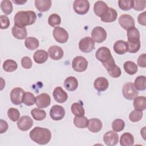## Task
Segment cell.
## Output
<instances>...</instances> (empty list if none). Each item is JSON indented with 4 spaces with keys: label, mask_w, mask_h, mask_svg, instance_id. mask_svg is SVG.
<instances>
[{
    "label": "cell",
    "mask_w": 146,
    "mask_h": 146,
    "mask_svg": "<svg viewBox=\"0 0 146 146\" xmlns=\"http://www.w3.org/2000/svg\"><path fill=\"white\" fill-rule=\"evenodd\" d=\"M30 139L40 145H45L49 143L51 139V131L46 128L35 127L29 133Z\"/></svg>",
    "instance_id": "1"
},
{
    "label": "cell",
    "mask_w": 146,
    "mask_h": 146,
    "mask_svg": "<svg viewBox=\"0 0 146 146\" xmlns=\"http://www.w3.org/2000/svg\"><path fill=\"white\" fill-rule=\"evenodd\" d=\"M15 26L23 27L33 25L36 19V15L33 11H19L14 16Z\"/></svg>",
    "instance_id": "2"
},
{
    "label": "cell",
    "mask_w": 146,
    "mask_h": 146,
    "mask_svg": "<svg viewBox=\"0 0 146 146\" xmlns=\"http://www.w3.org/2000/svg\"><path fill=\"white\" fill-rule=\"evenodd\" d=\"M127 35L128 46V51L130 53L137 52L140 48V35L139 30L135 27H132L127 30Z\"/></svg>",
    "instance_id": "3"
},
{
    "label": "cell",
    "mask_w": 146,
    "mask_h": 146,
    "mask_svg": "<svg viewBox=\"0 0 146 146\" xmlns=\"http://www.w3.org/2000/svg\"><path fill=\"white\" fill-rule=\"evenodd\" d=\"M123 96L128 100H133L138 95V91L135 88L133 83H126L122 88Z\"/></svg>",
    "instance_id": "4"
},
{
    "label": "cell",
    "mask_w": 146,
    "mask_h": 146,
    "mask_svg": "<svg viewBox=\"0 0 146 146\" xmlns=\"http://www.w3.org/2000/svg\"><path fill=\"white\" fill-rule=\"evenodd\" d=\"M88 66V61L82 56H78L74 58L72 62V67L76 72H83Z\"/></svg>",
    "instance_id": "5"
},
{
    "label": "cell",
    "mask_w": 146,
    "mask_h": 146,
    "mask_svg": "<svg viewBox=\"0 0 146 146\" xmlns=\"http://www.w3.org/2000/svg\"><path fill=\"white\" fill-rule=\"evenodd\" d=\"M73 8L78 14L84 15L90 9V3L87 0H75L73 3Z\"/></svg>",
    "instance_id": "6"
},
{
    "label": "cell",
    "mask_w": 146,
    "mask_h": 146,
    "mask_svg": "<svg viewBox=\"0 0 146 146\" xmlns=\"http://www.w3.org/2000/svg\"><path fill=\"white\" fill-rule=\"evenodd\" d=\"M91 37L94 42L102 43L107 38L106 31L101 26H96L92 30Z\"/></svg>",
    "instance_id": "7"
},
{
    "label": "cell",
    "mask_w": 146,
    "mask_h": 146,
    "mask_svg": "<svg viewBox=\"0 0 146 146\" xmlns=\"http://www.w3.org/2000/svg\"><path fill=\"white\" fill-rule=\"evenodd\" d=\"M52 34L55 40L60 43H64L68 40V33L61 27H55L53 30Z\"/></svg>",
    "instance_id": "8"
},
{
    "label": "cell",
    "mask_w": 146,
    "mask_h": 146,
    "mask_svg": "<svg viewBox=\"0 0 146 146\" xmlns=\"http://www.w3.org/2000/svg\"><path fill=\"white\" fill-rule=\"evenodd\" d=\"M79 48L83 52H90L95 48V42L90 37H85L79 41Z\"/></svg>",
    "instance_id": "9"
},
{
    "label": "cell",
    "mask_w": 146,
    "mask_h": 146,
    "mask_svg": "<svg viewBox=\"0 0 146 146\" xmlns=\"http://www.w3.org/2000/svg\"><path fill=\"white\" fill-rule=\"evenodd\" d=\"M25 91L20 87L13 88L10 94V100L14 105H20L22 103V99L25 94Z\"/></svg>",
    "instance_id": "10"
},
{
    "label": "cell",
    "mask_w": 146,
    "mask_h": 146,
    "mask_svg": "<svg viewBox=\"0 0 146 146\" xmlns=\"http://www.w3.org/2000/svg\"><path fill=\"white\" fill-rule=\"evenodd\" d=\"M95 56L96 59L102 63L107 62L113 57L110 49L106 47H101L99 48L96 52Z\"/></svg>",
    "instance_id": "11"
},
{
    "label": "cell",
    "mask_w": 146,
    "mask_h": 146,
    "mask_svg": "<svg viewBox=\"0 0 146 146\" xmlns=\"http://www.w3.org/2000/svg\"><path fill=\"white\" fill-rule=\"evenodd\" d=\"M121 27L125 30L135 27V21L132 16L128 14H123L120 15L118 20Z\"/></svg>",
    "instance_id": "12"
},
{
    "label": "cell",
    "mask_w": 146,
    "mask_h": 146,
    "mask_svg": "<svg viewBox=\"0 0 146 146\" xmlns=\"http://www.w3.org/2000/svg\"><path fill=\"white\" fill-rule=\"evenodd\" d=\"M50 116L54 120H60L65 116V110L62 106L54 105L50 110Z\"/></svg>",
    "instance_id": "13"
},
{
    "label": "cell",
    "mask_w": 146,
    "mask_h": 146,
    "mask_svg": "<svg viewBox=\"0 0 146 146\" xmlns=\"http://www.w3.org/2000/svg\"><path fill=\"white\" fill-rule=\"evenodd\" d=\"M17 125L21 131H26L33 125V120L29 116H23L18 120Z\"/></svg>",
    "instance_id": "14"
},
{
    "label": "cell",
    "mask_w": 146,
    "mask_h": 146,
    "mask_svg": "<svg viewBox=\"0 0 146 146\" xmlns=\"http://www.w3.org/2000/svg\"><path fill=\"white\" fill-rule=\"evenodd\" d=\"M103 141L107 145H115L118 143L119 135L114 131H109L104 135Z\"/></svg>",
    "instance_id": "15"
},
{
    "label": "cell",
    "mask_w": 146,
    "mask_h": 146,
    "mask_svg": "<svg viewBox=\"0 0 146 146\" xmlns=\"http://www.w3.org/2000/svg\"><path fill=\"white\" fill-rule=\"evenodd\" d=\"M51 98L48 94L46 93H42L36 98L35 104L39 108H46L50 104Z\"/></svg>",
    "instance_id": "16"
},
{
    "label": "cell",
    "mask_w": 146,
    "mask_h": 146,
    "mask_svg": "<svg viewBox=\"0 0 146 146\" xmlns=\"http://www.w3.org/2000/svg\"><path fill=\"white\" fill-rule=\"evenodd\" d=\"M48 54L52 60H58L62 58L64 52L60 47L58 46H52L48 50Z\"/></svg>",
    "instance_id": "17"
},
{
    "label": "cell",
    "mask_w": 146,
    "mask_h": 146,
    "mask_svg": "<svg viewBox=\"0 0 146 146\" xmlns=\"http://www.w3.org/2000/svg\"><path fill=\"white\" fill-rule=\"evenodd\" d=\"M53 96L55 100L59 103H64L68 99V95L67 92L60 87H56L54 90Z\"/></svg>",
    "instance_id": "18"
},
{
    "label": "cell",
    "mask_w": 146,
    "mask_h": 146,
    "mask_svg": "<svg viewBox=\"0 0 146 146\" xmlns=\"http://www.w3.org/2000/svg\"><path fill=\"white\" fill-rule=\"evenodd\" d=\"M108 6L106 3L102 1H96L94 6V11L95 14L101 17L103 16L108 10Z\"/></svg>",
    "instance_id": "19"
},
{
    "label": "cell",
    "mask_w": 146,
    "mask_h": 146,
    "mask_svg": "<svg viewBox=\"0 0 146 146\" xmlns=\"http://www.w3.org/2000/svg\"><path fill=\"white\" fill-rule=\"evenodd\" d=\"M117 17V13L116 10L112 7H108L107 12L100 17L102 22L105 23L112 22L116 21Z\"/></svg>",
    "instance_id": "20"
},
{
    "label": "cell",
    "mask_w": 146,
    "mask_h": 146,
    "mask_svg": "<svg viewBox=\"0 0 146 146\" xmlns=\"http://www.w3.org/2000/svg\"><path fill=\"white\" fill-rule=\"evenodd\" d=\"M103 127L102 122L98 118H92L88 120V129L90 131L93 133L99 132Z\"/></svg>",
    "instance_id": "21"
},
{
    "label": "cell",
    "mask_w": 146,
    "mask_h": 146,
    "mask_svg": "<svg viewBox=\"0 0 146 146\" xmlns=\"http://www.w3.org/2000/svg\"><path fill=\"white\" fill-rule=\"evenodd\" d=\"M113 48L116 54L119 55H123L128 51V46L127 42L123 40H119L114 43Z\"/></svg>",
    "instance_id": "22"
},
{
    "label": "cell",
    "mask_w": 146,
    "mask_h": 146,
    "mask_svg": "<svg viewBox=\"0 0 146 146\" xmlns=\"http://www.w3.org/2000/svg\"><path fill=\"white\" fill-rule=\"evenodd\" d=\"M109 86L108 80L104 77H99L96 78L94 83L95 88L98 91H104L106 90Z\"/></svg>",
    "instance_id": "23"
},
{
    "label": "cell",
    "mask_w": 146,
    "mask_h": 146,
    "mask_svg": "<svg viewBox=\"0 0 146 146\" xmlns=\"http://www.w3.org/2000/svg\"><path fill=\"white\" fill-rule=\"evenodd\" d=\"M11 33L14 37L18 39H25L27 35V30L25 27H20L15 25L12 27Z\"/></svg>",
    "instance_id": "24"
},
{
    "label": "cell",
    "mask_w": 146,
    "mask_h": 146,
    "mask_svg": "<svg viewBox=\"0 0 146 146\" xmlns=\"http://www.w3.org/2000/svg\"><path fill=\"white\" fill-rule=\"evenodd\" d=\"M48 54L43 50H36L33 55V58L35 63L38 64H42L48 59Z\"/></svg>",
    "instance_id": "25"
},
{
    "label": "cell",
    "mask_w": 146,
    "mask_h": 146,
    "mask_svg": "<svg viewBox=\"0 0 146 146\" xmlns=\"http://www.w3.org/2000/svg\"><path fill=\"white\" fill-rule=\"evenodd\" d=\"M63 85L67 90L74 91L78 88V82L74 76H68L65 79Z\"/></svg>",
    "instance_id": "26"
},
{
    "label": "cell",
    "mask_w": 146,
    "mask_h": 146,
    "mask_svg": "<svg viewBox=\"0 0 146 146\" xmlns=\"http://www.w3.org/2000/svg\"><path fill=\"white\" fill-rule=\"evenodd\" d=\"M52 2L50 0H35V6L40 12L48 11L51 7Z\"/></svg>",
    "instance_id": "27"
},
{
    "label": "cell",
    "mask_w": 146,
    "mask_h": 146,
    "mask_svg": "<svg viewBox=\"0 0 146 146\" xmlns=\"http://www.w3.org/2000/svg\"><path fill=\"white\" fill-rule=\"evenodd\" d=\"M134 142L133 136L128 132L124 133L120 139V144L122 146H132Z\"/></svg>",
    "instance_id": "28"
},
{
    "label": "cell",
    "mask_w": 146,
    "mask_h": 146,
    "mask_svg": "<svg viewBox=\"0 0 146 146\" xmlns=\"http://www.w3.org/2000/svg\"><path fill=\"white\" fill-rule=\"evenodd\" d=\"M133 107L135 110L144 111L146 108V98L145 96H137L133 100Z\"/></svg>",
    "instance_id": "29"
},
{
    "label": "cell",
    "mask_w": 146,
    "mask_h": 146,
    "mask_svg": "<svg viewBox=\"0 0 146 146\" xmlns=\"http://www.w3.org/2000/svg\"><path fill=\"white\" fill-rule=\"evenodd\" d=\"M124 71L129 75L135 74L138 70L137 64L132 61H127L123 65Z\"/></svg>",
    "instance_id": "30"
},
{
    "label": "cell",
    "mask_w": 146,
    "mask_h": 146,
    "mask_svg": "<svg viewBox=\"0 0 146 146\" xmlns=\"http://www.w3.org/2000/svg\"><path fill=\"white\" fill-rule=\"evenodd\" d=\"M25 45L26 48L30 50L36 49L39 45V42L38 39L34 37H27L25 41Z\"/></svg>",
    "instance_id": "31"
},
{
    "label": "cell",
    "mask_w": 146,
    "mask_h": 146,
    "mask_svg": "<svg viewBox=\"0 0 146 146\" xmlns=\"http://www.w3.org/2000/svg\"><path fill=\"white\" fill-rule=\"evenodd\" d=\"M88 120L84 116H75L74 119V125L79 128H85L87 127Z\"/></svg>",
    "instance_id": "32"
},
{
    "label": "cell",
    "mask_w": 146,
    "mask_h": 146,
    "mask_svg": "<svg viewBox=\"0 0 146 146\" xmlns=\"http://www.w3.org/2000/svg\"><path fill=\"white\" fill-rule=\"evenodd\" d=\"M71 110L72 113L75 116H81L84 115V108H83V105L79 103H74L71 107Z\"/></svg>",
    "instance_id": "33"
},
{
    "label": "cell",
    "mask_w": 146,
    "mask_h": 146,
    "mask_svg": "<svg viewBox=\"0 0 146 146\" xmlns=\"http://www.w3.org/2000/svg\"><path fill=\"white\" fill-rule=\"evenodd\" d=\"M18 68L17 62L12 59L6 60L3 64V68L6 72H13Z\"/></svg>",
    "instance_id": "34"
},
{
    "label": "cell",
    "mask_w": 146,
    "mask_h": 146,
    "mask_svg": "<svg viewBox=\"0 0 146 146\" xmlns=\"http://www.w3.org/2000/svg\"><path fill=\"white\" fill-rule=\"evenodd\" d=\"M135 88L139 91H144L146 89V80L145 76H139L135 80L133 84Z\"/></svg>",
    "instance_id": "35"
},
{
    "label": "cell",
    "mask_w": 146,
    "mask_h": 146,
    "mask_svg": "<svg viewBox=\"0 0 146 146\" xmlns=\"http://www.w3.org/2000/svg\"><path fill=\"white\" fill-rule=\"evenodd\" d=\"M31 115L35 120L38 121L44 120L46 116V113L44 110L37 108H35L31 111Z\"/></svg>",
    "instance_id": "36"
},
{
    "label": "cell",
    "mask_w": 146,
    "mask_h": 146,
    "mask_svg": "<svg viewBox=\"0 0 146 146\" xmlns=\"http://www.w3.org/2000/svg\"><path fill=\"white\" fill-rule=\"evenodd\" d=\"M36 101V98L33 94L32 93L30 92H25L23 99H22V102L27 106H31L34 104L35 103Z\"/></svg>",
    "instance_id": "37"
},
{
    "label": "cell",
    "mask_w": 146,
    "mask_h": 146,
    "mask_svg": "<svg viewBox=\"0 0 146 146\" xmlns=\"http://www.w3.org/2000/svg\"><path fill=\"white\" fill-rule=\"evenodd\" d=\"M1 8L3 13L6 15H9L13 11V7L10 1L3 0L1 2Z\"/></svg>",
    "instance_id": "38"
},
{
    "label": "cell",
    "mask_w": 146,
    "mask_h": 146,
    "mask_svg": "<svg viewBox=\"0 0 146 146\" xmlns=\"http://www.w3.org/2000/svg\"><path fill=\"white\" fill-rule=\"evenodd\" d=\"M143 116L142 111L135 110L132 111L129 115V119L132 122H137L140 121Z\"/></svg>",
    "instance_id": "39"
},
{
    "label": "cell",
    "mask_w": 146,
    "mask_h": 146,
    "mask_svg": "<svg viewBox=\"0 0 146 146\" xmlns=\"http://www.w3.org/2000/svg\"><path fill=\"white\" fill-rule=\"evenodd\" d=\"M118 5L120 9L125 11L129 10L133 6V1L132 0H120L118 1Z\"/></svg>",
    "instance_id": "40"
},
{
    "label": "cell",
    "mask_w": 146,
    "mask_h": 146,
    "mask_svg": "<svg viewBox=\"0 0 146 146\" xmlns=\"http://www.w3.org/2000/svg\"><path fill=\"white\" fill-rule=\"evenodd\" d=\"M48 23L51 26L55 27L56 26H58L60 24L61 18L58 14L55 13L52 14L48 17Z\"/></svg>",
    "instance_id": "41"
},
{
    "label": "cell",
    "mask_w": 146,
    "mask_h": 146,
    "mask_svg": "<svg viewBox=\"0 0 146 146\" xmlns=\"http://www.w3.org/2000/svg\"><path fill=\"white\" fill-rule=\"evenodd\" d=\"M125 122L120 119H117L113 121L112 123V128L115 132H120L124 129Z\"/></svg>",
    "instance_id": "42"
},
{
    "label": "cell",
    "mask_w": 146,
    "mask_h": 146,
    "mask_svg": "<svg viewBox=\"0 0 146 146\" xmlns=\"http://www.w3.org/2000/svg\"><path fill=\"white\" fill-rule=\"evenodd\" d=\"M7 116L11 121H17L20 119V112L15 108H10L7 111Z\"/></svg>",
    "instance_id": "43"
},
{
    "label": "cell",
    "mask_w": 146,
    "mask_h": 146,
    "mask_svg": "<svg viewBox=\"0 0 146 146\" xmlns=\"http://www.w3.org/2000/svg\"><path fill=\"white\" fill-rule=\"evenodd\" d=\"M145 3H146V1L145 0L133 1V8L137 11L143 10L145 7Z\"/></svg>",
    "instance_id": "44"
},
{
    "label": "cell",
    "mask_w": 146,
    "mask_h": 146,
    "mask_svg": "<svg viewBox=\"0 0 146 146\" xmlns=\"http://www.w3.org/2000/svg\"><path fill=\"white\" fill-rule=\"evenodd\" d=\"M21 65L25 69H30L32 67L33 62L29 56H24L21 59Z\"/></svg>",
    "instance_id": "45"
},
{
    "label": "cell",
    "mask_w": 146,
    "mask_h": 146,
    "mask_svg": "<svg viewBox=\"0 0 146 146\" xmlns=\"http://www.w3.org/2000/svg\"><path fill=\"white\" fill-rule=\"evenodd\" d=\"M0 22L1 29H6L10 26L9 19L5 15H1L0 16Z\"/></svg>",
    "instance_id": "46"
},
{
    "label": "cell",
    "mask_w": 146,
    "mask_h": 146,
    "mask_svg": "<svg viewBox=\"0 0 146 146\" xmlns=\"http://www.w3.org/2000/svg\"><path fill=\"white\" fill-rule=\"evenodd\" d=\"M103 66L105 67V68L107 70V71L108 72L111 71L112 70H113L116 66V64H115V62L113 59V58H111L109 60H108L107 62L102 63Z\"/></svg>",
    "instance_id": "47"
},
{
    "label": "cell",
    "mask_w": 146,
    "mask_h": 146,
    "mask_svg": "<svg viewBox=\"0 0 146 146\" xmlns=\"http://www.w3.org/2000/svg\"><path fill=\"white\" fill-rule=\"evenodd\" d=\"M108 73L111 77L114 78H119L121 75V71L120 67L116 65V67L113 70L108 72Z\"/></svg>",
    "instance_id": "48"
},
{
    "label": "cell",
    "mask_w": 146,
    "mask_h": 146,
    "mask_svg": "<svg viewBox=\"0 0 146 146\" xmlns=\"http://www.w3.org/2000/svg\"><path fill=\"white\" fill-rule=\"evenodd\" d=\"M137 65L140 67L145 68L146 67V54H141L137 59Z\"/></svg>",
    "instance_id": "49"
},
{
    "label": "cell",
    "mask_w": 146,
    "mask_h": 146,
    "mask_svg": "<svg viewBox=\"0 0 146 146\" xmlns=\"http://www.w3.org/2000/svg\"><path fill=\"white\" fill-rule=\"evenodd\" d=\"M137 21L140 25L143 26L146 25V12L144 11L139 14L137 17Z\"/></svg>",
    "instance_id": "50"
},
{
    "label": "cell",
    "mask_w": 146,
    "mask_h": 146,
    "mask_svg": "<svg viewBox=\"0 0 146 146\" xmlns=\"http://www.w3.org/2000/svg\"><path fill=\"white\" fill-rule=\"evenodd\" d=\"M1 123H0V125H1V129H0V133H3L4 132H5L7 129H8V124L7 123L2 120V119H1Z\"/></svg>",
    "instance_id": "51"
},
{
    "label": "cell",
    "mask_w": 146,
    "mask_h": 146,
    "mask_svg": "<svg viewBox=\"0 0 146 146\" xmlns=\"http://www.w3.org/2000/svg\"><path fill=\"white\" fill-rule=\"evenodd\" d=\"M145 127H143V128L142 129H141V135H142V136H143V137L144 138V140L145 139Z\"/></svg>",
    "instance_id": "52"
},
{
    "label": "cell",
    "mask_w": 146,
    "mask_h": 146,
    "mask_svg": "<svg viewBox=\"0 0 146 146\" xmlns=\"http://www.w3.org/2000/svg\"><path fill=\"white\" fill-rule=\"evenodd\" d=\"M13 2L18 5H22L25 3L26 2V1H13Z\"/></svg>",
    "instance_id": "53"
}]
</instances>
